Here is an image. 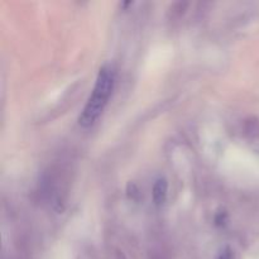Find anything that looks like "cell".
<instances>
[{
  "label": "cell",
  "mask_w": 259,
  "mask_h": 259,
  "mask_svg": "<svg viewBox=\"0 0 259 259\" xmlns=\"http://www.w3.org/2000/svg\"><path fill=\"white\" fill-rule=\"evenodd\" d=\"M114 83H115L114 70L108 65L103 66L96 77L93 94L90 95L85 108L82 109L80 116H78V124L82 128H89V126L94 125L99 116L103 114L114 90Z\"/></svg>",
  "instance_id": "6da1fadb"
},
{
  "label": "cell",
  "mask_w": 259,
  "mask_h": 259,
  "mask_svg": "<svg viewBox=\"0 0 259 259\" xmlns=\"http://www.w3.org/2000/svg\"><path fill=\"white\" fill-rule=\"evenodd\" d=\"M167 191H168V184L164 177H159L156 180L153 185V190H152V196H153V201L157 206H162L166 202L167 199Z\"/></svg>",
  "instance_id": "7a4b0ae2"
},
{
  "label": "cell",
  "mask_w": 259,
  "mask_h": 259,
  "mask_svg": "<svg viewBox=\"0 0 259 259\" xmlns=\"http://www.w3.org/2000/svg\"><path fill=\"white\" fill-rule=\"evenodd\" d=\"M219 259H232V252L229 249H227L224 253H222Z\"/></svg>",
  "instance_id": "3957f363"
}]
</instances>
